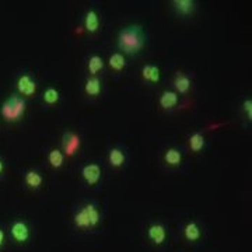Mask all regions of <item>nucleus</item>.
<instances>
[{"mask_svg":"<svg viewBox=\"0 0 252 252\" xmlns=\"http://www.w3.org/2000/svg\"><path fill=\"white\" fill-rule=\"evenodd\" d=\"M147 42V36L142 26L130 24L122 27L117 34V46L125 56H136L142 54Z\"/></svg>","mask_w":252,"mask_h":252,"instance_id":"1","label":"nucleus"},{"mask_svg":"<svg viewBox=\"0 0 252 252\" xmlns=\"http://www.w3.org/2000/svg\"><path fill=\"white\" fill-rule=\"evenodd\" d=\"M102 223V210L95 202H86L76 209L73 215V225L79 231L97 230Z\"/></svg>","mask_w":252,"mask_h":252,"instance_id":"2","label":"nucleus"},{"mask_svg":"<svg viewBox=\"0 0 252 252\" xmlns=\"http://www.w3.org/2000/svg\"><path fill=\"white\" fill-rule=\"evenodd\" d=\"M26 111H27L26 99L20 97L18 94H11L10 97L3 101V104L0 107V115L6 122L16 124L24 118Z\"/></svg>","mask_w":252,"mask_h":252,"instance_id":"3","label":"nucleus"},{"mask_svg":"<svg viewBox=\"0 0 252 252\" xmlns=\"http://www.w3.org/2000/svg\"><path fill=\"white\" fill-rule=\"evenodd\" d=\"M168 227L162 221H152L146 227V238L154 247H162L168 241Z\"/></svg>","mask_w":252,"mask_h":252,"instance_id":"4","label":"nucleus"},{"mask_svg":"<svg viewBox=\"0 0 252 252\" xmlns=\"http://www.w3.org/2000/svg\"><path fill=\"white\" fill-rule=\"evenodd\" d=\"M181 233H182V238L187 243L198 244L203 240L205 228L198 220H188L185 224L181 227Z\"/></svg>","mask_w":252,"mask_h":252,"instance_id":"5","label":"nucleus"},{"mask_svg":"<svg viewBox=\"0 0 252 252\" xmlns=\"http://www.w3.org/2000/svg\"><path fill=\"white\" fill-rule=\"evenodd\" d=\"M10 237L16 244H20V245L27 244L31 238V228L27 224V221L20 220V219L14 220L10 224Z\"/></svg>","mask_w":252,"mask_h":252,"instance_id":"6","label":"nucleus"},{"mask_svg":"<svg viewBox=\"0 0 252 252\" xmlns=\"http://www.w3.org/2000/svg\"><path fill=\"white\" fill-rule=\"evenodd\" d=\"M80 175L84 184L93 188V187L98 185L99 181L102 178V168L98 162H87L86 165H83Z\"/></svg>","mask_w":252,"mask_h":252,"instance_id":"7","label":"nucleus"},{"mask_svg":"<svg viewBox=\"0 0 252 252\" xmlns=\"http://www.w3.org/2000/svg\"><path fill=\"white\" fill-rule=\"evenodd\" d=\"M81 147V137L79 133L67 130L62 136V152L66 157H74L76 154L80 152Z\"/></svg>","mask_w":252,"mask_h":252,"instance_id":"8","label":"nucleus"},{"mask_svg":"<svg viewBox=\"0 0 252 252\" xmlns=\"http://www.w3.org/2000/svg\"><path fill=\"white\" fill-rule=\"evenodd\" d=\"M16 86H17L18 95L23 98H30V97H34L36 94V81L28 73H24L18 77Z\"/></svg>","mask_w":252,"mask_h":252,"instance_id":"9","label":"nucleus"},{"mask_svg":"<svg viewBox=\"0 0 252 252\" xmlns=\"http://www.w3.org/2000/svg\"><path fill=\"white\" fill-rule=\"evenodd\" d=\"M83 28L89 35H95L101 30V16L98 10L90 7L83 17Z\"/></svg>","mask_w":252,"mask_h":252,"instance_id":"10","label":"nucleus"},{"mask_svg":"<svg viewBox=\"0 0 252 252\" xmlns=\"http://www.w3.org/2000/svg\"><path fill=\"white\" fill-rule=\"evenodd\" d=\"M192 86H193V81L187 73L180 72V70L175 72L174 79H172V87L178 95H188L192 90Z\"/></svg>","mask_w":252,"mask_h":252,"instance_id":"11","label":"nucleus"},{"mask_svg":"<svg viewBox=\"0 0 252 252\" xmlns=\"http://www.w3.org/2000/svg\"><path fill=\"white\" fill-rule=\"evenodd\" d=\"M172 11L178 17H192L196 11V1L193 0H172L170 1Z\"/></svg>","mask_w":252,"mask_h":252,"instance_id":"12","label":"nucleus"},{"mask_svg":"<svg viewBox=\"0 0 252 252\" xmlns=\"http://www.w3.org/2000/svg\"><path fill=\"white\" fill-rule=\"evenodd\" d=\"M180 105V95L174 90H162L158 95V107L162 111H172Z\"/></svg>","mask_w":252,"mask_h":252,"instance_id":"13","label":"nucleus"},{"mask_svg":"<svg viewBox=\"0 0 252 252\" xmlns=\"http://www.w3.org/2000/svg\"><path fill=\"white\" fill-rule=\"evenodd\" d=\"M140 77L144 83H150V84H157L161 80V70L157 64L154 63H147L144 64L140 70Z\"/></svg>","mask_w":252,"mask_h":252,"instance_id":"14","label":"nucleus"},{"mask_svg":"<svg viewBox=\"0 0 252 252\" xmlns=\"http://www.w3.org/2000/svg\"><path fill=\"white\" fill-rule=\"evenodd\" d=\"M187 143H188L189 152L192 154H199L202 153L206 147V137L203 132H193L188 136L187 139Z\"/></svg>","mask_w":252,"mask_h":252,"instance_id":"15","label":"nucleus"},{"mask_svg":"<svg viewBox=\"0 0 252 252\" xmlns=\"http://www.w3.org/2000/svg\"><path fill=\"white\" fill-rule=\"evenodd\" d=\"M102 93V80L98 76H89L84 81V94L90 98H97Z\"/></svg>","mask_w":252,"mask_h":252,"instance_id":"16","label":"nucleus"},{"mask_svg":"<svg viewBox=\"0 0 252 252\" xmlns=\"http://www.w3.org/2000/svg\"><path fill=\"white\" fill-rule=\"evenodd\" d=\"M107 160H108V164L112 168H115V170L122 168L126 162V154L124 152V149L122 147H118V146L111 147L108 150Z\"/></svg>","mask_w":252,"mask_h":252,"instance_id":"17","label":"nucleus"},{"mask_svg":"<svg viewBox=\"0 0 252 252\" xmlns=\"http://www.w3.org/2000/svg\"><path fill=\"white\" fill-rule=\"evenodd\" d=\"M162 162L170 167V168H175L180 167L182 162V152L178 147H168L165 149V152L162 153Z\"/></svg>","mask_w":252,"mask_h":252,"instance_id":"18","label":"nucleus"},{"mask_svg":"<svg viewBox=\"0 0 252 252\" xmlns=\"http://www.w3.org/2000/svg\"><path fill=\"white\" fill-rule=\"evenodd\" d=\"M107 64H108L111 72H124L126 69V64H127V62H126V56L124 54H121L119 51H118V52H114V54L109 55Z\"/></svg>","mask_w":252,"mask_h":252,"instance_id":"19","label":"nucleus"},{"mask_svg":"<svg viewBox=\"0 0 252 252\" xmlns=\"http://www.w3.org/2000/svg\"><path fill=\"white\" fill-rule=\"evenodd\" d=\"M105 62L102 59V56L98 54H93L87 59V72L90 76H98L99 73L104 70Z\"/></svg>","mask_w":252,"mask_h":252,"instance_id":"20","label":"nucleus"},{"mask_svg":"<svg viewBox=\"0 0 252 252\" xmlns=\"http://www.w3.org/2000/svg\"><path fill=\"white\" fill-rule=\"evenodd\" d=\"M24 182L28 188L31 189H39L44 184V177L41 172H38L36 170H28L24 174Z\"/></svg>","mask_w":252,"mask_h":252,"instance_id":"21","label":"nucleus"},{"mask_svg":"<svg viewBox=\"0 0 252 252\" xmlns=\"http://www.w3.org/2000/svg\"><path fill=\"white\" fill-rule=\"evenodd\" d=\"M64 158L66 156L63 154V152L61 149H52L49 153H48V161H49V165L52 168H62L64 165Z\"/></svg>","mask_w":252,"mask_h":252,"instance_id":"22","label":"nucleus"},{"mask_svg":"<svg viewBox=\"0 0 252 252\" xmlns=\"http://www.w3.org/2000/svg\"><path fill=\"white\" fill-rule=\"evenodd\" d=\"M42 99H44L46 105H55L61 99V93L56 90L55 87H48L42 94Z\"/></svg>","mask_w":252,"mask_h":252,"instance_id":"23","label":"nucleus"},{"mask_svg":"<svg viewBox=\"0 0 252 252\" xmlns=\"http://www.w3.org/2000/svg\"><path fill=\"white\" fill-rule=\"evenodd\" d=\"M241 115L245 121L251 122L252 121V99L245 98L241 104Z\"/></svg>","mask_w":252,"mask_h":252,"instance_id":"24","label":"nucleus"},{"mask_svg":"<svg viewBox=\"0 0 252 252\" xmlns=\"http://www.w3.org/2000/svg\"><path fill=\"white\" fill-rule=\"evenodd\" d=\"M4 244H6V231L0 227V250H3Z\"/></svg>","mask_w":252,"mask_h":252,"instance_id":"25","label":"nucleus"},{"mask_svg":"<svg viewBox=\"0 0 252 252\" xmlns=\"http://www.w3.org/2000/svg\"><path fill=\"white\" fill-rule=\"evenodd\" d=\"M3 172H4V161L0 158V175H1Z\"/></svg>","mask_w":252,"mask_h":252,"instance_id":"26","label":"nucleus"}]
</instances>
